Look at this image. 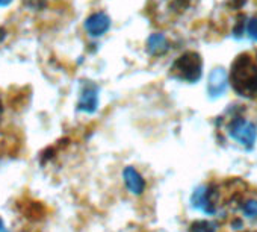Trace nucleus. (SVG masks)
<instances>
[{"instance_id":"f257e3e1","label":"nucleus","mask_w":257,"mask_h":232,"mask_svg":"<svg viewBox=\"0 0 257 232\" xmlns=\"http://www.w3.org/2000/svg\"><path fill=\"white\" fill-rule=\"evenodd\" d=\"M231 85L239 96L257 97V65L248 55H240L233 62Z\"/></svg>"},{"instance_id":"2eb2a0df","label":"nucleus","mask_w":257,"mask_h":232,"mask_svg":"<svg viewBox=\"0 0 257 232\" xmlns=\"http://www.w3.org/2000/svg\"><path fill=\"white\" fill-rule=\"evenodd\" d=\"M2 229H4V221H2V218H0V232H2Z\"/></svg>"},{"instance_id":"6e6552de","label":"nucleus","mask_w":257,"mask_h":232,"mask_svg":"<svg viewBox=\"0 0 257 232\" xmlns=\"http://www.w3.org/2000/svg\"><path fill=\"white\" fill-rule=\"evenodd\" d=\"M98 106V91L94 84H86L82 90L77 109L83 112H94Z\"/></svg>"},{"instance_id":"9b49d317","label":"nucleus","mask_w":257,"mask_h":232,"mask_svg":"<svg viewBox=\"0 0 257 232\" xmlns=\"http://www.w3.org/2000/svg\"><path fill=\"white\" fill-rule=\"evenodd\" d=\"M243 214L249 218H257V200H248L242 206Z\"/></svg>"},{"instance_id":"4468645a","label":"nucleus","mask_w":257,"mask_h":232,"mask_svg":"<svg viewBox=\"0 0 257 232\" xmlns=\"http://www.w3.org/2000/svg\"><path fill=\"white\" fill-rule=\"evenodd\" d=\"M13 2V0H0V7H7Z\"/></svg>"},{"instance_id":"39448f33","label":"nucleus","mask_w":257,"mask_h":232,"mask_svg":"<svg viewBox=\"0 0 257 232\" xmlns=\"http://www.w3.org/2000/svg\"><path fill=\"white\" fill-rule=\"evenodd\" d=\"M227 82H228L227 71L222 67L213 68L209 74V84H207V90H209L210 97L222 96L225 88H227Z\"/></svg>"},{"instance_id":"20e7f679","label":"nucleus","mask_w":257,"mask_h":232,"mask_svg":"<svg viewBox=\"0 0 257 232\" xmlns=\"http://www.w3.org/2000/svg\"><path fill=\"white\" fill-rule=\"evenodd\" d=\"M110 28V19L104 13H95L85 22V29L91 37H101Z\"/></svg>"},{"instance_id":"1a4fd4ad","label":"nucleus","mask_w":257,"mask_h":232,"mask_svg":"<svg viewBox=\"0 0 257 232\" xmlns=\"http://www.w3.org/2000/svg\"><path fill=\"white\" fill-rule=\"evenodd\" d=\"M147 49L152 55H162L168 50V41L162 34H155L149 38Z\"/></svg>"},{"instance_id":"0eeeda50","label":"nucleus","mask_w":257,"mask_h":232,"mask_svg":"<svg viewBox=\"0 0 257 232\" xmlns=\"http://www.w3.org/2000/svg\"><path fill=\"white\" fill-rule=\"evenodd\" d=\"M122 178H124V184L127 187V190L132 194H143L146 190V179L143 178V175L134 169V167H125L122 172Z\"/></svg>"},{"instance_id":"ddd939ff","label":"nucleus","mask_w":257,"mask_h":232,"mask_svg":"<svg viewBox=\"0 0 257 232\" xmlns=\"http://www.w3.org/2000/svg\"><path fill=\"white\" fill-rule=\"evenodd\" d=\"M246 32H248V35H249L252 40L257 41V19H251V20L248 22V25H246Z\"/></svg>"},{"instance_id":"f8f14e48","label":"nucleus","mask_w":257,"mask_h":232,"mask_svg":"<svg viewBox=\"0 0 257 232\" xmlns=\"http://www.w3.org/2000/svg\"><path fill=\"white\" fill-rule=\"evenodd\" d=\"M46 4H47V0H25V5L35 11L43 10L46 7Z\"/></svg>"},{"instance_id":"7ed1b4c3","label":"nucleus","mask_w":257,"mask_h":232,"mask_svg":"<svg viewBox=\"0 0 257 232\" xmlns=\"http://www.w3.org/2000/svg\"><path fill=\"white\" fill-rule=\"evenodd\" d=\"M228 135L237 141L239 144H242L246 149H251L257 140V129L255 126L243 119H234L230 125H228Z\"/></svg>"},{"instance_id":"f03ea898","label":"nucleus","mask_w":257,"mask_h":232,"mask_svg":"<svg viewBox=\"0 0 257 232\" xmlns=\"http://www.w3.org/2000/svg\"><path fill=\"white\" fill-rule=\"evenodd\" d=\"M171 73L176 79L185 82H197L203 74V61L201 56L195 52H186L177 58L171 67Z\"/></svg>"},{"instance_id":"423d86ee","label":"nucleus","mask_w":257,"mask_h":232,"mask_svg":"<svg viewBox=\"0 0 257 232\" xmlns=\"http://www.w3.org/2000/svg\"><path fill=\"white\" fill-rule=\"evenodd\" d=\"M192 206L201 209L206 214L215 212V202L212 199V190L206 185L198 187L192 194Z\"/></svg>"},{"instance_id":"9d476101","label":"nucleus","mask_w":257,"mask_h":232,"mask_svg":"<svg viewBox=\"0 0 257 232\" xmlns=\"http://www.w3.org/2000/svg\"><path fill=\"white\" fill-rule=\"evenodd\" d=\"M216 226L207 220H197L189 226V232H215Z\"/></svg>"}]
</instances>
